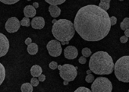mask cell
Returning a JSON list of instances; mask_svg holds the SVG:
<instances>
[{
  "mask_svg": "<svg viewBox=\"0 0 129 92\" xmlns=\"http://www.w3.org/2000/svg\"><path fill=\"white\" fill-rule=\"evenodd\" d=\"M49 12L50 13V15L53 18H58L61 14V9L57 6L50 5L49 7Z\"/></svg>",
  "mask_w": 129,
  "mask_h": 92,
  "instance_id": "cell-13",
  "label": "cell"
},
{
  "mask_svg": "<svg viewBox=\"0 0 129 92\" xmlns=\"http://www.w3.org/2000/svg\"><path fill=\"white\" fill-rule=\"evenodd\" d=\"M56 21H56V20H55V19H53V20H52V24H55V22H56Z\"/></svg>",
  "mask_w": 129,
  "mask_h": 92,
  "instance_id": "cell-37",
  "label": "cell"
},
{
  "mask_svg": "<svg viewBox=\"0 0 129 92\" xmlns=\"http://www.w3.org/2000/svg\"><path fill=\"white\" fill-rule=\"evenodd\" d=\"M85 80H86V81H87V83H92V82H93V81H94L95 79H94V76H93L92 74H88V75L86 76Z\"/></svg>",
  "mask_w": 129,
  "mask_h": 92,
  "instance_id": "cell-23",
  "label": "cell"
},
{
  "mask_svg": "<svg viewBox=\"0 0 129 92\" xmlns=\"http://www.w3.org/2000/svg\"><path fill=\"white\" fill-rule=\"evenodd\" d=\"M79 62H80V64H82V65H84V64H85L86 63V62H87V57H85V56H81V57H80L79 58Z\"/></svg>",
  "mask_w": 129,
  "mask_h": 92,
  "instance_id": "cell-27",
  "label": "cell"
},
{
  "mask_svg": "<svg viewBox=\"0 0 129 92\" xmlns=\"http://www.w3.org/2000/svg\"><path fill=\"white\" fill-rule=\"evenodd\" d=\"M33 6H34V8L37 9V8L39 7V4H38L37 3H33Z\"/></svg>",
  "mask_w": 129,
  "mask_h": 92,
  "instance_id": "cell-35",
  "label": "cell"
},
{
  "mask_svg": "<svg viewBox=\"0 0 129 92\" xmlns=\"http://www.w3.org/2000/svg\"><path fill=\"white\" fill-rule=\"evenodd\" d=\"M99 6L101 9L107 11L110 7V0H100Z\"/></svg>",
  "mask_w": 129,
  "mask_h": 92,
  "instance_id": "cell-17",
  "label": "cell"
},
{
  "mask_svg": "<svg viewBox=\"0 0 129 92\" xmlns=\"http://www.w3.org/2000/svg\"><path fill=\"white\" fill-rule=\"evenodd\" d=\"M45 26V20L43 17H34L31 21V27L34 29H43Z\"/></svg>",
  "mask_w": 129,
  "mask_h": 92,
  "instance_id": "cell-11",
  "label": "cell"
},
{
  "mask_svg": "<svg viewBox=\"0 0 129 92\" xmlns=\"http://www.w3.org/2000/svg\"><path fill=\"white\" fill-rule=\"evenodd\" d=\"M21 25V21L16 17H12L6 21L5 28L9 33H15L19 30Z\"/></svg>",
  "mask_w": 129,
  "mask_h": 92,
  "instance_id": "cell-8",
  "label": "cell"
},
{
  "mask_svg": "<svg viewBox=\"0 0 129 92\" xmlns=\"http://www.w3.org/2000/svg\"><path fill=\"white\" fill-rule=\"evenodd\" d=\"M31 43H32L31 38L28 37V38H27V39L25 40V44H26V45H29V44H30Z\"/></svg>",
  "mask_w": 129,
  "mask_h": 92,
  "instance_id": "cell-33",
  "label": "cell"
},
{
  "mask_svg": "<svg viewBox=\"0 0 129 92\" xmlns=\"http://www.w3.org/2000/svg\"><path fill=\"white\" fill-rule=\"evenodd\" d=\"M6 78V68L4 65L0 62V85H1Z\"/></svg>",
  "mask_w": 129,
  "mask_h": 92,
  "instance_id": "cell-18",
  "label": "cell"
},
{
  "mask_svg": "<svg viewBox=\"0 0 129 92\" xmlns=\"http://www.w3.org/2000/svg\"><path fill=\"white\" fill-rule=\"evenodd\" d=\"M81 53H82V55H83L84 56H85V57H89V56H90V55H91V53H92L91 50H90L89 48H87V47L84 48V49L82 50Z\"/></svg>",
  "mask_w": 129,
  "mask_h": 92,
  "instance_id": "cell-21",
  "label": "cell"
},
{
  "mask_svg": "<svg viewBox=\"0 0 129 92\" xmlns=\"http://www.w3.org/2000/svg\"><path fill=\"white\" fill-rule=\"evenodd\" d=\"M27 1H30V0H27Z\"/></svg>",
  "mask_w": 129,
  "mask_h": 92,
  "instance_id": "cell-40",
  "label": "cell"
},
{
  "mask_svg": "<svg viewBox=\"0 0 129 92\" xmlns=\"http://www.w3.org/2000/svg\"><path fill=\"white\" fill-rule=\"evenodd\" d=\"M90 72H91V70L90 69V70H88V71H87V74H90Z\"/></svg>",
  "mask_w": 129,
  "mask_h": 92,
  "instance_id": "cell-38",
  "label": "cell"
},
{
  "mask_svg": "<svg viewBox=\"0 0 129 92\" xmlns=\"http://www.w3.org/2000/svg\"><path fill=\"white\" fill-rule=\"evenodd\" d=\"M45 1L49 5L58 6V5H61L62 3L66 2V0H45Z\"/></svg>",
  "mask_w": 129,
  "mask_h": 92,
  "instance_id": "cell-19",
  "label": "cell"
},
{
  "mask_svg": "<svg viewBox=\"0 0 129 92\" xmlns=\"http://www.w3.org/2000/svg\"><path fill=\"white\" fill-rule=\"evenodd\" d=\"M128 91H129V90H128Z\"/></svg>",
  "mask_w": 129,
  "mask_h": 92,
  "instance_id": "cell-41",
  "label": "cell"
},
{
  "mask_svg": "<svg viewBox=\"0 0 129 92\" xmlns=\"http://www.w3.org/2000/svg\"><path fill=\"white\" fill-rule=\"evenodd\" d=\"M124 35H125L126 37H129V28H127V29H126V30L124 31Z\"/></svg>",
  "mask_w": 129,
  "mask_h": 92,
  "instance_id": "cell-34",
  "label": "cell"
},
{
  "mask_svg": "<svg viewBox=\"0 0 129 92\" xmlns=\"http://www.w3.org/2000/svg\"><path fill=\"white\" fill-rule=\"evenodd\" d=\"M10 47V43L6 36L0 33V58L6 56Z\"/></svg>",
  "mask_w": 129,
  "mask_h": 92,
  "instance_id": "cell-9",
  "label": "cell"
},
{
  "mask_svg": "<svg viewBox=\"0 0 129 92\" xmlns=\"http://www.w3.org/2000/svg\"><path fill=\"white\" fill-rule=\"evenodd\" d=\"M114 66L112 58L105 51L96 52L89 61V68L91 72L100 75L111 74L114 70Z\"/></svg>",
  "mask_w": 129,
  "mask_h": 92,
  "instance_id": "cell-2",
  "label": "cell"
},
{
  "mask_svg": "<svg viewBox=\"0 0 129 92\" xmlns=\"http://www.w3.org/2000/svg\"><path fill=\"white\" fill-rule=\"evenodd\" d=\"M68 84H69V81H68L64 80V85H67Z\"/></svg>",
  "mask_w": 129,
  "mask_h": 92,
  "instance_id": "cell-36",
  "label": "cell"
},
{
  "mask_svg": "<svg viewBox=\"0 0 129 92\" xmlns=\"http://www.w3.org/2000/svg\"><path fill=\"white\" fill-rule=\"evenodd\" d=\"M110 21H111V25L113 26L117 23V18L115 16H112L110 17Z\"/></svg>",
  "mask_w": 129,
  "mask_h": 92,
  "instance_id": "cell-28",
  "label": "cell"
},
{
  "mask_svg": "<svg viewBox=\"0 0 129 92\" xmlns=\"http://www.w3.org/2000/svg\"><path fill=\"white\" fill-rule=\"evenodd\" d=\"M78 52L75 47L74 46H68L64 50V57L68 59H75L78 56Z\"/></svg>",
  "mask_w": 129,
  "mask_h": 92,
  "instance_id": "cell-10",
  "label": "cell"
},
{
  "mask_svg": "<svg viewBox=\"0 0 129 92\" xmlns=\"http://www.w3.org/2000/svg\"><path fill=\"white\" fill-rule=\"evenodd\" d=\"M30 18H27V17H24L21 21V25L22 26H24V27H29L31 23H30V21L29 19Z\"/></svg>",
  "mask_w": 129,
  "mask_h": 92,
  "instance_id": "cell-20",
  "label": "cell"
},
{
  "mask_svg": "<svg viewBox=\"0 0 129 92\" xmlns=\"http://www.w3.org/2000/svg\"><path fill=\"white\" fill-rule=\"evenodd\" d=\"M114 72L118 81L129 83V56H122L116 61Z\"/></svg>",
  "mask_w": 129,
  "mask_h": 92,
  "instance_id": "cell-4",
  "label": "cell"
},
{
  "mask_svg": "<svg viewBox=\"0 0 129 92\" xmlns=\"http://www.w3.org/2000/svg\"><path fill=\"white\" fill-rule=\"evenodd\" d=\"M58 68L59 70L60 77L63 80L68 81H74L78 75V67H75L71 64H64L63 65H58Z\"/></svg>",
  "mask_w": 129,
  "mask_h": 92,
  "instance_id": "cell-6",
  "label": "cell"
},
{
  "mask_svg": "<svg viewBox=\"0 0 129 92\" xmlns=\"http://www.w3.org/2000/svg\"><path fill=\"white\" fill-rule=\"evenodd\" d=\"M74 25L79 36L86 41H99L111 29L110 17L99 6L88 5L81 8L75 18Z\"/></svg>",
  "mask_w": 129,
  "mask_h": 92,
  "instance_id": "cell-1",
  "label": "cell"
},
{
  "mask_svg": "<svg viewBox=\"0 0 129 92\" xmlns=\"http://www.w3.org/2000/svg\"><path fill=\"white\" fill-rule=\"evenodd\" d=\"M79 91L80 92H90L91 90L88 89L86 87H78V89L75 90V92H79Z\"/></svg>",
  "mask_w": 129,
  "mask_h": 92,
  "instance_id": "cell-25",
  "label": "cell"
},
{
  "mask_svg": "<svg viewBox=\"0 0 129 92\" xmlns=\"http://www.w3.org/2000/svg\"><path fill=\"white\" fill-rule=\"evenodd\" d=\"M127 40H128V37H126L125 35H124V36H122V37H120V42H121V43H127Z\"/></svg>",
  "mask_w": 129,
  "mask_h": 92,
  "instance_id": "cell-29",
  "label": "cell"
},
{
  "mask_svg": "<svg viewBox=\"0 0 129 92\" xmlns=\"http://www.w3.org/2000/svg\"><path fill=\"white\" fill-rule=\"evenodd\" d=\"M46 48L48 50L49 54L52 57H58L61 55L62 52L61 44L60 43V41L58 40H50L47 45Z\"/></svg>",
  "mask_w": 129,
  "mask_h": 92,
  "instance_id": "cell-7",
  "label": "cell"
},
{
  "mask_svg": "<svg viewBox=\"0 0 129 92\" xmlns=\"http://www.w3.org/2000/svg\"><path fill=\"white\" fill-rule=\"evenodd\" d=\"M120 27H121V29L123 30V31H125L126 29H127V28H126V26H125V25H124V23L123 21L120 24Z\"/></svg>",
  "mask_w": 129,
  "mask_h": 92,
  "instance_id": "cell-32",
  "label": "cell"
},
{
  "mask_svg": "<svg viewBox=\"0 0 129 92\" xmlns=\"http://www.w3.org/2000/svg\"><path fill=\"white\" fill-rule=\"evenodd\" d=\"M38 79H39V81H40L43 82V81L46 80V76H45L43 74H41V75L38 77Z\"/></svg>",
  "mask_w": 129,
  "mask_h": 92,
  "instance_id": "cell-31",
  "label": "cell"
},
{
  "mask_svg": "<svg viewBox=\"0 0 129 92\" xmlns=\"http://www.w3.org/2000/svg\"><path fill=\"white\" fill-rule=\"evenodd\" d=\"M52 33L54 37L60 42L70 41L75 34L74 24L67 19H60L53 24Z\"/></svg>",
  "mask_w": 129,
  "mask_h": 92,
  "instance_id": "cell-3",
  "label": "cell"
},
{
  "mask_svg": "<svg viewBox=\"0 0 129 92\" xmlns=\"http://www.w3.org/2000/svg\"><path fill=\"white\" fill-rule=\"evenodd\" d=\"M40 81H39V79H37V77H33L32 78H31V80H30V84L34 86V87H37V86H38V84H39V82Z\"/></svg>",
  "mask_w": 129,
  "mask_h": 92,
  "instance_id": "cell-24",
  "label": "cell"
},
{
  "mask_svg": "<svg viewBox=\"0 0 129 92\" xmlns=\"http://www.w3.org/2000/svg\"><path fill=\"white\" fill-rule=\"evenodd\" d=\"M43 72L42 68L38 65H34L30 68V74L33 77H39Z\"/></svg>",
  "mask_w": 129,
  "mask_h": 92,
  "instance_id": "cell-14",
  "label": "cell"
},
{
  "mask_svg": "<svg viewBox=\"0 0 129 92\" xmlns=\"http://www.w3.org/2000/svg\"><path fill=\"white\" fill-rule=\"evenodd\" d=\"M112 90V82L105 77H99L96 78L91 85V91L93 92H111Z\"/></svg>",
  "mask_w": 129,
  "mask_h": 92,
  "instance_id": "cell-5",
  "label": "cell"
},
{
  "mask_svg": "<svg viewBox=\"0 0 129 92\" xmlns=\"http://www.w3.org/2000/svg\"><path fill=\"white\" fill-rule=\"evenodd\" d=\"M27 52L30 55H36L38 52V46L37 43H31L27 45Z\"/></svg>",
  "mask_w": 129,
  "mask_h": 92,
  "instance_id": "cell-15",
  "label": "cell"
},
{
  "mask_svg": "<svg viewBox=\"0 0 129 92\" xmlns=\"http://www.w3.org/2000/svg\"><path fill=\"white\" fill-rule=\"evenodd\" d=\"M119 1H124V0H119Z\"/></svg>",
  "mask_w": 129,
  "mask_h": 92,
  "instance_id": "cell-39",
  "label": "cell"
},
{
  "mask_svg": "<svg viewBox=\"0 0 129 92\" xmlns=\"http://www.w3.org/2000/svg\"><path fill=\"white\" fill-rule=\"evenodd\" d=\"M123 22L124 23L125 26L127 28H129V18H124L123 20Z\"/></svg>",
  "mask_w": 129,
  "mask_h": 92,
  "instance_id": "cell-30",
  "label": "cell"
},
{
  "mask_svg": "<svg viewBox=\"0 0 129 92\" xmlns=\"http://www.w3.org/2000/svg\"><path fill=\"white\" fill-rule=\"evenodd\" d=\"M20 0H0V2L6 5H13L19 2Z\"/></svg>",
  "mask_w": 129,
  "mask_h": 92,
  "instance_id": "cell-22",
  "label": "cell"
},
{
  "mask_svg": "<svg viewBox=\"0 0 129 92\" xmlns=\"http://www.w3.org/2000/svg\"><path fill=\"white\" fill-rule=\"evenodd\" d=\"M49 68H51V69H52V70H55V69H56V68H58V63L56 62H54V61H52V62H51L49 64Z\"/></svg>",
  "mask_w": 129,
  "mask_h": 92,
  "instance_id": "cell-26",
  "label": "cell"
},
{
  "mask_svg": "<svg viewBox=\"0 0 129 92\" xmlns=\"http://www.w3.org/2000/svg\"><path fill=\"white\" fill-rule=\"evenodd\" d=\"M33 85L30 83H24L21 87V90L22 92H32L33 91Z\"/></svg>",
  "mask_w": 129,
  "mask_h": 92,
  "instance_id": "cell-16",
  "label": "cell"
},
{
  "mask_svg": "<svg viewBox=\"0 0 129 92\" xmlns=\"http://www.w3.org/2000/svg\"><path fill=\"white\" fill-rule=\"evenodd\" d=\"M36 14H37L36 8H34L33 6H27L24 9V15L25 17L34 18Z\"/></svg>",
  "mask_w": 129,
  "mask_h": 92,
  "instance_id": "cell-12",
  "label": "cell"
}]
</instances>
